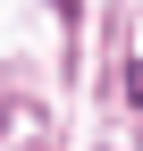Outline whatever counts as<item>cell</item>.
<instances>
[{
	"instance_id": "1",
	"label": "cell",
	"mask_w": 143,
	"mask_h": 151,
	"mask_svg": "<svg viewBox=\"0 0 143 151\" xmlns=\"http://www.w3.org/2000/svg\"><path fill=\"white\" fill-rule=\"evenodd\" d=\"M126 101H135V109H143V67H126Z\"/></svg>"
}]
</instances>
